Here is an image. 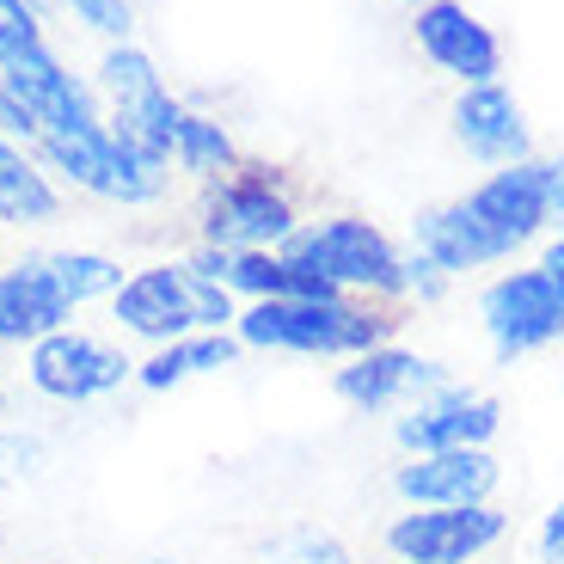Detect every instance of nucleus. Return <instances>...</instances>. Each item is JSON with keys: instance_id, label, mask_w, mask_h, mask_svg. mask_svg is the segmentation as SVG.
I'll use <instances>...</instances> for the list:
<instances>
[{"instance_id": "obj_1", "label": "nucleus", "mask_w": 564, "mask_h": 564, "mask_svg": "<svg viewBox=\"0 0 564 564\" xmlns=\"http://www.w3.org/2000/svg\"><path fill=\"white\" fill-rule=\"evenodd\" d=\"M552 234L546 215V154L522 160V166H497L485 172L473 191L448 203H430L411 221V252L436 258L454 282L473 270H491L522 258L534 240Z\"/></svg>"}, {"instance_id": "obj_2", "label": "nucleus", "mask_w": 564, "mask_h": 564, "mask_svg": "<svg viewBox=\"0 0 564 564\" xmlns=\"http://www.w3.org/2000/svg\"><path fill=\"white\" fill-rule=\"evenodd\" d=\"M399 307L387 301H356V295H295V301H252L234 319V338L264 356H325L350 362L375 344L399 338Z\"/></svg>"}, {"instance_id": "obj_3", "label": "nucleus", "mask_w": 564, "mask_h": 564, "mask_svg": "<svg viewBox=\"0 0 564 564\" xmlns=\"http://www.w3.org/2000/svg\"><path fill=\"white\" fill-rule=\"evenodd\" d=\"M111 319L123 325V338L160 350V344L197 338V332H234L240 301L203 276L191 258H160V264H141L123 276V289L111 295Z\"/></svg>"}, {"instance_id": "obj_4", "label": "nucleus", "mask_w": 564, "mask_h": 564, "mask_svg": "<svg viewBox=\"0 0 564 564\" xmlns=\"http://www.w3.org/2000/svg\"><path fill=\"white\" fill-rule=\"evenodd\" d=\"M31 154L43 160V172L56 184L105 203V209H154L172 191V160L141 154L135 141H123L111 123H93L80 135H43Z\"/></svg>"}, {"instance_id": "obj_5", "label": "nucleus", "mask_w": 564, "mask_h": 564, "mask_svg": "<svg viewBox=\"0 0 564 564\" xmlns=\"http://www.w3.org/2000/svg\"><path fill=\"white\" fill-rule=\"evenodd\" d=\"M282 252L295 264H307L313 276H325L338 295L405 307V246L387 227H375L368 215L332 209L319 221H301V234Z\"/></svg>"}, {"instance_id": "obj_6", "label": "nucleus", "mask_w": 564, "mask_h": 564, "mask_svg": "<svg viewBox=\"0 0 564 564\" xmlns=\"http://www.w3.org/2000/svg\"><path fill=\"white\" fill-rule=\"evenodd\" d=\"M295 234H301V203L270 166H240V172H227V178L203 184L197 246H221V252H282Z\"/></svg>"}, {"instance_id": "obj_7", "label": "nucleus", "mask_w": 564, "mask_h": 564, "mask_svg": "<svg viewBox=\"0 0 564 564\" xmlns=\"http://www.w3.org/2000/svg\"><path fill=\"white\" fill-rule=\"evenodd\" d=\"M93 93L105 105V123L123 141H135L141 154L172 160V129L184 117V99L166 86L160 62L141 50V43H111L93 68Z\"/></svg>"}, {"instance_id": "obj_8", "label": "nucleus", "mask_w": 564, "mask_h": 564, "mask_svg": "<svg viewBox=\"0 0 564 564\" xmlns=\"http://www.w3.org/2000/svg\"><path fill=\"white\" fill-rule=\"evenodd\" d=\"M479 332L497 362H522L534 350L564 344V282L546 264L497 270L479 289Z\"/></svg>"}, {"instance_id": "obj_9", "label": "nucleus", "mask_w": 564, "mask_h": 564, "mask_svg": "<svg viewBox=\"0 0 564 564\" xmlns=\"http://www.w3.org/2000/svg\"><path fill=\"white\" fill-rule=\"evenodd\" d=\"M0 86L19 93V105H25L31 123H37V141L43 135H80V129L105 123V105H99V93H93V80H80V74L50 50V37H31V43H19V50H7V56H0ZM37 141H31V148H37Z\"/></svg>"}, {"instance_id": "obj_10", "label": "nucleus", "mask_w": 564, "mask_h": 564, "mask_svg": "<svg viewBox=\"0 0 564 564\" xmlns=\"http://www.w3.org/2000/svg\"><path fill=\"white\" fill-rule=\"evenodd\" d=\"M25 381L31 393L56 399V405H93V399L123 393V381H135V362L99 332L62 325V332H50L43 344L25 350Z\"/></svg>"}, {"instance_id": "obj_11", "label": "nucleus", "mask_w": 564, "mask_h": 564, "mask_svg": "<svg viewBox=\"0 0 564 564\" xmlns=\"http://www.w3.org/2000/svg\"><path fill=\"white\" fill-rule=\"evenodd\" d=\"M509 516L497 503L460 509H399L387 522L381 546L393 564H479L491 546H503Z\"/></svg>"}, {"instance_id": "obj_12", "label": "nucleus", "mask_w": 564, "mask_h": 564, "mask_svg": "<svg viewBox=\"0 0 564 564\" xmlns=\"http://www.w3.org/2000/svg\"><path fill=\"white\" fill-rule=\"evenodd\" d=\"M448 362L411 350V344H375V350L350 356V362L332 368V393L356 411V417H399L405 405L430 399L436 387H448Z\"/></svg>"}, {"instance_id": "obj_13", "label": "nucleus", "mask_w": 564, "mask_h": 564, "mask_svg": "<svg viewBox=\"0 0 564 564\" xmlns=\"http://www.w3.org/2000/svg\"><path fill=\"white\" fill-rule=\"evenodd\" d=\"M411 43L436 74L454 86H485L503 80V37L485 25L466 0H417L411 7Z\"/></svg>"}, {"instance_id": "obj_14", "label": "nucleus", "mask_w": 564, "mask_h": 564, "mask_svg": "<svg viewBox=\"0 0 564 564\" xmlns=\"http://www.w3.org/2000/svg\"><path fill=\"white\" fill-rule=\"evenodd\" d=\"M497 430H503V405H497L485 387L448 381L430 399L405 405L393 417V442L399 454H442V448H491Z\"/></svg>"}, {"instance_id": "obj_15", "label": "nucleus", "mask_w": 564, "mask_h": 564, "mask_svg": "<svg viewBox=\"0 0 564 564\" xmlns=\"http://www.w3.org/2000/svg\"><path fill=\"white\" fill-rule=\"evenodd\" d=\"M448 135L466 160L479 166H522L534 160V123H528V105L509 93L503 80L485 86H460L448 105Z\"/></svg>"}, {"instance_id": "obj_16", "label": "nucleus", "mask_w": 564, "mask_h": 564, "mask_svg": "<svg viewBox=\"0 0 564 564\" xmlns=\"http://www.w3.org/2000/svg\"><path fill=\"white\" fill-rule=\"evenodd\" d=\"M503 466L491 448H442V454H405L393 466V497L405 509H460V503H497Z\"/></svg>"}, {"instance_id": "obj_17", "label": "nucleus", "mask_w": 564, "mask_h": 564, "mask_svg": "<svg viewBox=\"0 0 564 564\" xmlns=\"http://www.w3.org/2000/svg\"><path fill=\"white\" fill-rule=\"evenodd\" d=\"M74 319V301L31 258L0 264V350H31Z\"/></svg>"}, {"instance_id": "obj_18", "label": "nucleus", "mask_w": 564, "mask_h": 564, "mask_svg": "<svg viewBox=\"0 0 564 564\" xmlns=\"http://www.w3.org/2000/svg\"><path fill=\"white\" fill-rule=\"evenodd\" d=\"M50 221H62V184L43 172V160L31 148L0 135V227L37 234Z\"/></svg>"}, {"instance_id": "obj_19", "label": "nucleus", "mask_w": 564, "mask_h": 564, "mask_svg": "<svg viewBox=\"0 0 564 564\" xmlns=\"http://www.w3.org/2000/svg\"><path fill=\"white\" fill-rule=\"evenodd\" d=\"M246 356V344L234 332H197V338H178V344H160L135 362V387L148 393H172L184 381H203V375H221Z\"/></svg>"}, {"instance_id": "obj_20", "label": "nucleus", "mask_w": 564, "mask_h": 564, "mask_svg": "<svg viewBox=\"0 0 564 564\" xmlns=\"http://www.w3.org/2000/svg\"><path fill=\"white\" fill-rule=\"evenodd\" d=\"M25 258L74 301V313L93 307V301H111L129 276L111 252H86V246H43V252H25Z\"/></svg>"}, {"instance_id": "obj_21", "label": "nucleus", "mask_w": 564, "mask_h": 564, "mask_svg": "<svg viewBox=\"0 0 564 564\" xmlns=\"http://www.w3.org/2000/svg\"><path fill=\"white\" fill-rule=\"evenodd\" d=\"M172 166L197 184H215V178H227V172H240L246 154H240V141H234V129H227L221 117H203V111L184 105L178 129H172Z\"/></svg>"}, {"instance_id": "obj_22", "label": "nucleus", "mask_w": 564, "mask_h": 564, "mask_svg": "<svg viewBox=\"0 0 564 564\" xmlns=\"http://www.w3.org/2000/svg\"><path fill=\"white\" fill-rule=\"evenodd\" d=\"M258 564H356L350 546H344L332 528H282V534H270L264 546H258Z\"/></svg>"}, {"instance_id": "obj_23", "label": "nucleus", "mask_w": 564, "mask_h": 564, "mask_svg": "<svg viewBox=\"0 0 564 564\" xmlns=\"http://www.w3.org/2000/svg\"><path fill=\"white\" fill-rule=\"evenodd\" d=\"M50 7H62V13H68L86 37H99L105 50H111V43H135V7H129V0H50Z\"/></svg>"}, {"instance_id": "obj_24", "label": "nucleus", "mask_w": 564, "mask_h": 564, "mask_svg": "<svg viewBox=\"0 0 564 564\" xmlns=\"http://www.w3.org/2000/svg\"><path fill=\"white\" fill-rule=\"evenodd\" d=\"M43 460H50L43 436H31V430H0V491H19L25 479H37Z\"/></svg>"}, {"instance_id": "obj_25", "label": "nucleus", "mask_w": 564, "mask_h": 564, "mask_svg": "<svg viewBox=\"0 0 564 564\" xmlns=\"http://www.w3.org/2000/svg\"><path fill=\"white\" fill-rule=\"evenodd\" d=\"M454 289V276L436 264V258H423L405 246V307H436L442 295Z\"/></svg>"}, {"instance_id": "obj_26", "label": "nucleus", "mask_w": 564, "mask_h": 564, "mask_svg": "<svg viewBox=\"0 0 564 564\" xmlns=\"http://www.w3.org/2000/svg\"><path fill=\"white\" fill-rule=\"evenodd\" d=\"M534 558H540V564H564V503H552L546 516H540Z\"/></svg>"}, {"instance_id": "obj_27", "label": "nucleus", "mask_w": 564, "mask_h": 564, "mask_svg": "<svg viewBox=\"0 0 564 564\" xmlns=\"http://www.w3.org/2000/svg\"><path fill=\"white\" fill-rule=\"evenodd\" d=\"M546 215H552V234L564 227V148L546 154Z\"/></svg>"}, {"instance_id": "obj_28", "label": "nucleus", "mask_w": 564, "mask_h": 564, "mask_svg": "<svg viewBox=\"0 0 564 564\" xmlns=\"http://www.w3.org/2000/svg\"><path fill=\"white\" fill-rule=\"evenodd\" d=\"M540 264H546L552 276L564 282V227H558V234H552V240H546V252H540Z\"/></svg>"}, {"instance_id": "obj_29", "label": "nucleus", "mask_w": 564, "mask_h": 564, "mask_svg": "<svg viewBox=\"0 0 564 564\" xmlns=\"http://www.w3.org/2000/svg\"><path fill=\"white\" fill-rule=\"evenodd\" d=\"M13 13H43L50 19V0H0V19H13Z\"/></svg>"}, {"instance_id": "obj_30", "label": "nucleus", "mask_w": 564, "mask_h": 564, "mask_svg": "<svg viewBox=\"0 0 564 564\" xmlns=\"http://www.w3.org/2000/svg\"><path fill=\"white\" fill-rule=\"evenodd\" d=\"M0 417H7V381H0Z\"/></svg>"}, {"instance_id": "obj_31", "label": "nucleus", "mask_w": 564, "mask_h": 564, "mask_svg": "<svg viewBox=\"0 0 564 564\" xmlns=\"http://www.w3.org/2000/svg\"><path fill=\"white\" fill-rule=\"evenodd\" d=\"M148 564H184V558H148Z\"/></svg>"}, {"instance_id": "obj_32", "label": "nucleus", "mask_w": 564, "mask_h": 564, "mask_svg": "<svg viewBox=\"0 0 564 564\" xmlns=\"http://www.w3.org/2000/svg\"><path fill=\"white\" fill-rule=\"evenodd\" d=\"M405 7H417V0H405Z\"/></svg>"}]
</instances>
